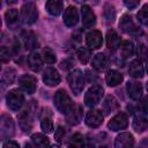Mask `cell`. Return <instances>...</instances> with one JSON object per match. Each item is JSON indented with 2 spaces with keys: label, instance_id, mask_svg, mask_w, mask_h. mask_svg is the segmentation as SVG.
Masks as SVG:
<instances>
[{
  "label": "cell",
  "instance_id": "1",
  "mask_svg": "<svg viewBox=\"0 0 148 148\" xmlns=\"http://www.w3.org/2000/svg\"><path fill=\"white\" fill-rule=\"evenodd\" d=\"M54 105L57 110L61 113H68L71 109L73 108L72 99L68 96V94L64 89H59L54 95Z\"/></svg>",
  "mask_w": 148,
  "mask_h": 148
},
{
  "label": "cell",
  "instance_id": "2",
  "mask_svg": "<svg viewBox=\"0 0 148 148\" xmlns=\"http://www.w3.org/2000/svg\"><path fill=\"white\" fill-rule=\"evenodd\" d=\"M68 83L71 89L79 95L80 92H82L86 81H84V75L80 69H73L69 74H68Z\"/></svg>",
  "mask_w": 148,
  "mask_h": 148
},
{
  "label": "cell",
  "instance_id": "3",
  "mask_svg": "<svg viewBox=\"0 0 148 148\" xmlns=\"http://www.w3.org/2000/svg\"><path fill=\"white\" fill-rule=\"evenodd\" d=\"M20 17L21 21L25 24H32L36 22L37 17H38V12L36 6L32 2H28L24 3L21 7V12H20Z\"/></svg>",
  "mask_w": 148,
  "mask_h": 148
},
{
  "label": "cell",
  "instance_id": "4",
  "mask_svg": "<svg viewBox=\"0 0 148 148\" xmlns=\"http://www.w3.org/2000/svg\"><path fill=\"white\" fill-rule=\"evenodd\" d=\"M6 102L7 106L12 111H18L24 102V96L18 89H12L6 95Z\"/></svg>",
  "mask_w": 148,
  "mask_h": 148
},
{
  "label": "cell",
  "instance_id": "5",
  "mask_svg": "<svg viewBox=\"0 0 148 148\" xmlns=\"http://www.w3.org/2000/svg\"><path fill=\"white\" fill-rule=\"evenodd\" d=\"M103 92H104V90L99 86H92V87H90L87 90L86 95H84V103H86V105L92 108L96 104H98L99 101L103 97Z\"/></svg>",
  "mask_w": 148,
  "mask_h": 148
},
{
  "label": "cell",
  "instance_id": "6",
  "mask_svg": "<svg viewBox=\"0 0 148 148\" xmlns=\"http://www.w3.org/2000/svg\"><path fill=\"white\" fill-rule=\"evenodd\" d=\"M0 134H1V139H9L10 136H13L14 134V121L13 119L3 113L1 116V120H0Z\"/></svg>",
  "mask_w": 148,
  "mask_h": 148
},
{
  "label": "cell",
  "instance_id": "7",
  "mask_svg": "<svg viewBox=\"0 0 148 148\" xmlns=\"http://www.w3.org/2000/svg\"><path fill=\"white\" fill-rule=\"evenodd\" d=\"M127 125H128V119H127V116H126L124 112L117 113V114L113 116V117L111 118V120L108 123L109 130H111V131H113V132L124 130V128L127 127Z\"/></svg>",
  "mask_w": 148,
  "mask_h": 148
},
{
  "label": "cell",
  "instance_id": "8",
  "mask_svg": "<svg viewBox=\"0 0 148 148\" xmlns=\"http://www.w3.org/2000/svg\"><path fill=\"white\" fill-rule=\"evenodd\" d=\"M42 79L44 81V83L49 87H54L57 84L60 83V74L56 71V68L53 67H46L43 72Z\"/></svg>",
  "mask_w": 148,
  "mask_h": 148
},
{
  "label": "cell",
  "instance_id": "9",
  "mask_svg": "<svg viewBox=\"0 0 148 148\" xmlns=\"http://www.w3.org/2000/svg\"><path fill=\"white\" fill-rule=\"evenodd\" d=\"M119 27L123 31L127 32V34H132V35H136L140 32L139 27L135 24V22L133 21L132 16L130 15H124L120 21H119Z\"/></svg>",
  "mask_w": 148,
  "mask_h": 148
},
{
  "label": "cell",
  "instance_id": "10",
  "mask_svg": "<svg viewBox=\"0 0 148 148\" xmlns=\"http://www.w3.org/2000/svg\"><path fill=\"white\" fill-rule=\"evenodd\" d=\"M18 84L24 92L34 94L36 91V79L32 75L24 74L18 77Z\"/></svg>",
  "mask_w": 148,
  "mask_h": 148
},
{
  "label": "cell",
  "instance_id": "11",
  "mask_svg": "<svg viewBox=\"0 0 148 148\" xmlns=\"http://www.w3.org/2000/svg\"><path fill=\"white\" fill-rule=\"evenodd\" d=\"M86 43H87V46L90 50L99 49L102 46V43H103V37H102L101 31L92 30V31L88 32L87 36H86Z\"/></svg>",
  "mask_w": 148,
  "mask_h": 148
},
{
  "label": "cell",
  "instance_id": "12",
  "mask_svg": "<svg viewBox=\"0 0 148 148\" xmlns=\"http://www.w3.org/2000/svg\"><path fill=\"white\" fill-rule=\"evenodd\" d=\"M103 118L101 110H90L86 116V124L90 128H96L103 123Z\"/></svg>",
  "mask_w": 148,
  "mask_h": 148
},
{
  "label": "cell",
  "instance_id": "13",
  "mask_svg": "<svg viewBox=\"0 0 148 148\" xmlns=\"http://www.w3.org/2000/svg\"><path fill=\"white\" fill-rule=\"evenodd\" d=\"M81 14H82V24L84 28H92L96 23V16L91 8L89 6H82L81 8Z\"/></svg>",
  "mask_w": 148,
  "mask_h": 148
},
{
  "label": "cell",
  "instance_id": "14",
  "mask_svg": "<svg viewBox=\"0 0 148 148\" xmlns=\"http://www.w3.org/2000/svg\"><path fill=\"white\" fill-rule=\"evenodd\" d=\"M79 21V14H77V10L75 7L73 6H69L65 9V13H64V23L72 28V27H75L76 23Z\"/></svg>",
  "mask_w": 148,
  "mask_h": 148
},
{
  "label": "cell",
  "instance_id": "15",
  "mask_svg": "<svg viewBox=\"0 0 148 148\" xmlns=\"http://www.w3.org/2000/svg\"><path fill=\"white\" fill-rule=\"evenodd\" d=\"M126 90L128 96L134 101L139 99L142 95V86L138 81H128L126 84Z\"/></svg>",
  "mask_w": 148,
  "mask_h": 148
},
{
  "label": "cell",
  "instance_id": "16",
  "mask_svg": "<svg viewBox=\"0 0 148 148\" xmlns=\"http://www.w3.org/2000/svg\"><path fill=\"white\" fill-rule=\"evenodd\" d=\"M18 121H20V126L24 132H29L32 127V116L31 112L29 111V109L23 110L20 114H18Z\"/></svg>",
  "mask_w": 148,
  "mask_h": 148
},
{
  "label": "cell",
  "instance_id": "17",
  "mask_svg": "<svg viewBox=\"0 0 148 148\" xmlns=\"http://www.w3.org/2000/svg\"><path fill=\"white\" fill-rule=\"evenodd\" d=\"M134 145V138L131 133H120L114 141V147L117 148H125V147H132Z\"/></svg>",
  "mask_w": 148,
  "mask_h": 148
},
{
  "label": "cell",
  "instance_id": "18",
  "mask_svg": "<svg viewBox=\"0 0 148 148\" xmlns=\"http://www.w3.org/2000/svg\"><path fill=\"white\" fill-rule=\"evenodd\" d=\"M21 37H22V42H23L25 49L34 50V49H36L38 46L37 37H36V35L32 31H23Z\"/></svg>",
  "mask_w": 148,
  "mask_h": 148
},
{
  "label": "cell",
  "instance_id": "19",
  "mask_svg": "<svg viewBox=\"0 0 148 148\" xmlns=\"http://www.w3.org/2000/svg\"><path fill=\"white\" fill-rule=\"evenodd\" d=\"M120 38L114 30H109L106 34V46L111 51H116L120 45Z\"/></svg>",
  "mask_w": 148,
  "mask_h": 148
},
{
  "label": "cell",
  "instance_id": "20",
  "mask_svg": "<svg viewBox=\"0 0 148 148\" xmlns=\"http://www.w3.org/2000/svg\"><path fill=\"white\" fill-rule=\"evenodd\" d=\"M91 66L97 72H104L108 67V59L103 53L96 54L91 60Z\"/></svg>",
  "mask_w": 148,
  "mask_h": 148
},
{
  "label": "cell",
  "instance_id": "21",
  "mask_svg": "<svg viewBox=\"0 0 148 148\" xmlns=\"http://www.w3.org/2000/svg\"><path fill=\"white\" fill-rule=\"evenodd\" d=\"M128 73L131 76L135 77V79H140L143 76V67L141 65V60L136 59V60H133L131 64H130V67H128Z\"/></svg>",
  "mask_w": 148,
  "mask_h": 148
},
{
  "label": "cell",
  "instance_id": "22",
  "mask_svg": "<svg viewBox=\"0 0 148 148\" xmlns=\"http://www.w3.org/2000/svg\"><path fill=\"white\" fill-rule=\"evenodd\" d=\"M105 81L108 83V86L110 87H116L118 86L121 81H123V75L118 72V71H114V69H111L106 73L105 75Z\"/></svg>",
  "mask_w": 148,
  "mask_h": 148
},
{
  "label": "cell",
  "instance_id": "23",
  "mask_svg": "<svg viewBox=\"0 0 148 148\" xmlns=\"http://www.w3.org/2000/svg\"><path fill=\"white\" fill-rule=\"evenodd\" d=\"M28 65H29V67H30L34 72L40 71L42 65H43L42 56H39V54L36 53V52H32L30 56H28Z\"/></svg>",
  "mask_w": 148,
  "mask_h": 148
},
{
  "label": "cell",
  "instance_id": "24",
  "mask_svg": "<svg viewBox=\"0 0 148 148\" xmlns=\"http://www.w3.org/2000/svg\"><path fill=\"white\" fill-rule=\"evenodd\" d=\"M45 8L51 15L58 16L62 9V1L61 0H47Z\"/></svg>",
  "mask_w": 148,
  "mask_h": 148
},
{
  "label": "cell",
  "instance_id": "25",
  "mask_svg": "<svg viewBox=\"0 0 148 148\" xmlns=\"http://www.w3.org/2000/svg\"><path fill=\"white\" fill-rule=\"evenodd\" d=\"M66 116H67V123L69 125L79 124V121L81 119V108L73 105V108L71 109V111L68 113H66Z\"/></svg>",
  "mask_w": 148,
  "mask_h": 148
},
{
  "label": "cell",
  "instance_id": "26",
  "mask_svg": "<svg viewBox=\"0 0 148 148\" xmlns=\"http://www.w3.org/2000/svg\"><path fill=\"white\" fill-rule=\"evenodd\" d=\"M133 128L138 133H141V132L146 131L148 128V119L145 116H136V117H134Z\"/></svg>",
  "mask_w": 148,
  "mask_h": 148
},
{
  "label": "cell",
  "instance_id": "27",
  "mask_svg": "<svg viewBox=\"0 0 148 148\" xmlns=\"http://www.w3.org/2000/svg\"><path fill=\"white\" fill-rule=\"evenodd\" d=\"M119 53L123 58H128L133 54V44L130 40H124L119 45Z\"/></svg>",
  "mask_w": 148,
  "mask_h": 148
},
{
  "label": "cell",
  "instance_id": "28",
  "mask_svg": "<svg viewBox=\"0 0 148 148\" xmlns=\"http://www.w3.org/2000/svg\"><path fill=\"white\" fill-rule=\"evenodd\" d=\"M119 105H118V102L117 99L113 97V96H108L103 103V109L106 113H111L116 110H118Z\"/></svg>",
  "mask_w": 148,
  "mask_h": 148
},
{
  "label": "cell",
  "instance_id": "29",
  "mask_svg": "<svg viewBox=\"0 0 148 148\" xmlns=\"http://www.w3.org/2000/svg\"><path fill=\"white\" fill-rule=\"evenodd\" d=\"M31 141L36 147H47L50 145L49 139L40 133H36V134L31 135Z\"/></svg>",
  "mask_w": 148,
  "mask_h": 148
},
{
  "label": "cell",
  "instance_id": "30",
  "mask_svg": "<svg viewBox=\"0 0 148 148\" xmlns=\"http://www.w3.org/2000/svg\"><path fill=\"white\" fill-rule=\"evenodd\" d=\"M90 57H91V52H90V49L89 47H83L82 46V47H80L77 50V58H79V60L83 65H86L89 61Z\"/></svg>",
  "mask_w": 148,
  "mask_h": 148
},
{
  "label": "cell",
  "instance_id": "31",
  "mask_svg": "<svg viewBox=\"0 0 148 148\" xmlns=\"http://www.w3.org/2000/svg\"><path fill=\"white\" fill-rule=\"evenodd\" d=\"M42 59H43V61H45L46 64H54L56 60H57L54 52H53L51 49H49V47L43 49V51H42Z\"/></svg>",
  "mask_w": 148,
  "mask_h": 148
},
{
  "label": "cell",
  "instance_id": "32",
  "mask_svg": "<svg viewBox=\"0 0 148 148\" xmlns=\"http://www.w3.org/2000/svg\"><path fill=\"white\" fill-rule=\"evenodd\" d=\"M14 79H15V71L13 68H6L2 73V76H1V80H2V83L5 84H12L14 82Z\"/></svg>",
  "mask_w": 148,
  "mask_h": 148
},
{
  "label": "cell",
  "instance_id": "33",
  "mask_svg": "<svg viewBox=\"0 0 148 148\" xmlns=\"http://www.w3.org/2000/svg\"><path fill=\"white\" fill-rule=\"evenodd\" d=\"M138 21L141 22L143 25L148 27V5H145L139 12H138Z\"/></svg>",
  "mask_w": 148,
  "mask_h": 148
},
{
  "label": "cell",
  "instance_id": "34",
  "mask_svg": "<svg viewBox=\"0 0 148 148\" xmlns=\"http://www.w3.org/2000/svg\"><path fill=\"white\" fill-rule=\"evenodd\" d=\"M17 17H18V13H17L16 9H9L5 14V21H6V23L8 25L15 23L17 21Z\"/></svg>",
  "mask_w": 148,
  "mask_h": 148
},
{
  "label": "cell",
  "instance_id": "35",
  "mask_svg": "<svg viewBox=\"0 0 148 148\" xmlns=\"http://www.w3.org/2000/svg\"><path fill=\"white\" fill-rule=\"evenodd\" d=\"M104 17L108 22H113L114 17H116V10H114L113 6H111V5L104 6Z\"/></svg>",
  "mask_w": 148,
  "mask_h": 148
},
{
  "label": "cell",
  "instance_id": "36",
  "mask_svg": "<svg viewBox=\"0 0 148 148\" xmlns=\"http://www.w3.org/2000/svg\"><path fill=\"white\" fill-rule=\"evenodd\" d=\"M69 146H72V147H82V146H84V138H83V135L80 134V133H75L72 136L71 141H69Z\"/></svg>",
  "mask_w": 148,
  "mask_h": 148
},
{
  "label": "cell",
  "instance_id": "37",
  "mask_svg": "<svg viewBox=\"0 0 148 148\" xmlns=\"http://www.w3.org/2000/svg\"><path fill=\"white\" fill-rule=\"evenodd\" d=\"M136 53H138V57H139V59H140L141 61H147V60H148V47H147L145 44L140 43V44L138 45Z\"/></svg>",
  "mask_w": 148,
  "mask_h": 148
},
{
  "label": "cell",
  "instance_id": "38",
  "mask_svg": "<svg viewBox=\"0 0 148 148\" xmlns=\"http://www.w3.org/2000/svg\"><path fill=\"white\" fill-rule=\"evenodd\" d=\"M40 127L45 133H52L53 131V123L50 119V117H44L40 121Z\"/></svg>",
  "mask_w": 148,
  "mask_h": 148
},
{
  "label": "cell",
  "instance_id": "39",
  "mask_svg": "<svg viewBox=\"0 0 148 148\" xmlns=\"http://www.w3.org/2000/svg\"><path fill=\"white\" fill-rule=\"evenodd\" d=\"M65 135H66V131L62 126H58L57 130H56V133H54V139L58 141V142H61L64 139H65Z\"/></svg>",
  "mask_w": 148,
  "mask_h": 148
},
{
  "label": "cell",
  "instance_id": "40",
  "mask_svg": "<svg viewBox=\"0 0 148 148\" xmlns=\"http://www.w3.org/2000/svg\"><path fill=\"white\" fill-rule=\"evenodd\" d=\"M139 109L142 113L148 114V96L143 97L140 102H139Z\"/></svg>",
  "mask_w": 148,
  "mask_h": 148
},
{
  "label": "cell",
  "instance_id": "41",
  "mask_svg": "<svg viewBox=\"0 0 148 148\" xmlns=\"http://www.w3.org/2000/svg\"><path fill=\"white\" fill-rule=\"evenodd\" d=\"M0 58H1V61H2V62H7V61H9V59H10V52H9V50L6 49L5 46L1 47Z\"/></svg>",
  "mask_w": 148,
  "mask_h": 148
},
{
  "label": "cell",
  "instance_id": "42",
  "mask_svg": "<svg viewBox=\"0 0 148 148\" xmlns=\"http://www.w3.org/2000/svg\"><path fill=\"white\" fill-rule=\"evenodd\" d=\"M123 1H124L125 6H126L127 8H130V9L136 8V7L139 6V3H140V0H123Z\"/></svg>",
  "mask_w": 148,
  "mask_h": 148
},
{
  "label": "cell",
  "instance_id": "43",
  "mask_svg": "<svg viewBox=\"0 0 148 148\" xmlns=\"http://www.w3.org/2000/svg\"><path fill=\"white\" fill-rule=\"evenodd\" d=\"M2 147L3 148H18L20 147V145L17 143V142H15V141H12V140H8L7 142H3V145H2Z\"/></svg>",
  "mask_w": 148,
  "mask_h": 148
},
{
  "label": "cell",
  "instance_id": "44",
  "mask_svg": "<svg viewBox=\"0 0 148 148\" xmlns=\"http://www.w3.org/2000/svg\"><path fill=\"white\" fill-rule=\"evenodd\" d=\"M7 2H8V3H10V5H13V3H16V2H17V0H7Z\"/></svg>",
  "mask_w": 148,
  "mask_h": 148
},
{
  "label": "cell",
  "instance_id": "45",
  "mask_svg": "<svg viewBox=\"0 0 148 148\" xmlns=\"http://www.w3.org/2000/svg\"><path fill=\"white\" fill-rule=\"evenodd\" d=\"M146 68H147V73H148V60H147V66H146Z\"/></svg>",
  "mask_w": 148,
  "mask_h": 148
},
{
  "label": "cell",
  "instance_id": "46",
  "mask_svg": "<svg viewBox=\"0 0 148 148\" xmlns=\"http://www.w3.org/2000/svg\"><path fill=\"white\" fill-rule=\"evenodd\" d=\"M76 2H82V1H84V0H75Z\"/></svg>",
  "mask_w": 148,
  "mask_h": 148
},
{
  "label": "cell",
  "instance_id": "47",
  "mask_svg": "<svg viewBox=\"0 0 148 148\" xmlns=\"http://www.w3.org/2000/svg\"><path fill=\"white\" fill-rule=\"evenodd\" d=\"M147 91H148V82H147Z\"/></svg>",
  "mask_w": 148,
  "mask_h": 148
}]
</instances>
